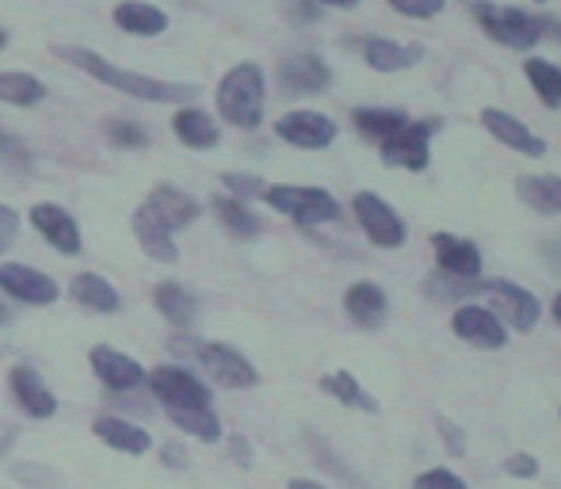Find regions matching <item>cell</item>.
I'll use <instances>...</instances> for the list:
<instances>
[{"mask_svg":"<svg viewBox=\"0 0 561 489\" xmlns=\"http://www.w3.org/2000/svg\"><path fill=\"white\" fill-rule=\"evenodd\" d=\"M313 4H325V8H340V12H352V8H359V0H313Z\"/></svg>","mask_w":561,"mask_h":489,"instance_id":"obj_46","label":"cell"},{"mask_svg":"<svg viewBox=\"0 0 561 489\" xmlns=\"http://www.w3.org/2000/svg\"><path fill=\"white\" fill-rule=\"evenodd\" d=\"M275 81H279V89L287 96H318V92H325L333 84V69L318 54H290V58L279 61Z\"/></svg>","mask_w":561,"mask_h":489,"instance_id":"obj_12","label":"cell"},{"mask_svg":"<svg viewBox=\"0 0 561 489\" xmlns=\"http://www.w3.org/2000/svg\"><path fill=\"white\" fill-rule=\"evenodd\" d=\"M69 298L92 314H118V306H123V298H118V291L112 287V280H104L100 272L73 275V283H69Z\"/></svg>","mask_w":561,"mask_h":489,"instance_id":"obj_25","label":"cell"},{"mask_svg":"<svg viewBox=\"0 0 561 489\" xmlns=\"http://www.w3.org/2000/svg\"><path fill=\"white\" fill-rule=\"evenodd\" d=\"M344 314L352 326L359 329H378L390 318V298L378 283H352L344 291Z\"/></svg>","mask_w":561,"mask_h":489,"instance_id":"obj_20","label":"cell"},{"mask_svg":"<svg viewBox=\"0 0 561 489\" xmlns=\"http://www.w3.org/2000/svg\"><path fill=\"white\" fill-rule=\"evenodd\" d=\"M222 187L226 195H233V200H264V177H256V172H222Z\"/></svg>","mask_w":561,"mask_h":489,"instance_id":"obj_36","label":"cell"},{"mask_svg":"<svg viewBox=\"0 0 561 489\" xmlns=\"http://www.w3.org/2000/svg\"><path fill=\"white\" fill-rule=\"evenodd\" d=\"M112 23L123 35L134 38H161L169 31V12L153 0H118L112 8Z\"/></svg>","mask_w":561,"mask_h":489,"instance_id":"obj_15","label":"cell"},{"mask_svg":"<svg viewBox=\"0 0 561 489\" xmlns=\"http://www.w3.org/2000/svg\"><path fill=\"white\" fill-rule=\"evenodd\" d=\"M321 390H325L329 398H336L340 406H347V409H363V413H378V409H382L375 394H370L367 386L352 375V371H329V375L321 378Z\"/></svg>","mask_w":561,"mask_h":489,"instance_id":"obj_27","label":"cell"},{"mask_svg":"<svg viewBox=\"0 0 561 489\" xmlns=\"http://www.w3.org/2000/svg\"><path fill=\"white\" fill-rule=\"evenodd\" d=\"M352 123L359 134H367V138H390L398 126L409 123L405 112H398V107H355L352 112Z\"/></svg>","mask_w":561,"mask_h":489,"instance_id":"obj_33","label":"cell"},{"mask_svg":"<svg viewBox=\"0 0 561 489\" xmlns=\"http://www.w3.org/2000/svg\"><path fill=\"white\" fill-rule=\"evenodd\" d=\"M413 489H470V486H466V478H458L455 470L436 467V470H424V475H416Z\"/></svg>","mask_w":561,"mask_h":489,"instance_id":"obj_38","label":"cell"},{"mask_svg":"<svg viewBox=\"0 0 561 489\" xmlns=\"http://www.w3.org/2000/svg\"><path fill=\"white\" fill-rule=\"evenodd\" d=\"M27 218L54 252H61V257H77L81 252L84 244L81 226H77V218L66 207H58V203H35Z\"/></svg>","mask_w":561,"mask_h":489,"instance_id":"obj_13","label":"cell"},{"mask_svg":"<svg viewBox=\"0 0 561 489\" xmlns=\"http://www.w3.org/2000/svg\"><path fill=\"white\" fill-rule=\"evenodd\" d=\"M141 207H146L157 223L169 226L172 234L184 230V226H192L195 218H199V211H203L192 195L180 192V187H172V184H157L153 192L146 195V203H141Z\"/></svg>","mask_w":561,"mask_h":489,"instance_id":"obj_17","label":"cell"},{"mask_svg":"<svg viewBox=\"0 0 561 489\" xmlns=\"http://www.w3.org/2000/svg\"><path fill=\"white\" fill-rule=\"evenodd\" d=\"M439 130V120H409L405 126L382 138V161L390 169H405V172H424L432 161V134Z\"/></svg>","mask_w":561,"mask_h":489,"instance_id":"obj_6","label":"cell"},{"mask_svg":"<svg viewBox=\"0 0 561 489\" xmlns=\"http://www.w3.org/2000/svg\"><path fill=\"white\" fill-rule=\"evenodd\" d=\"M195 360H199L203 371H207L218 386H226V390H249V386L260 383V371L252 367L233 344H218V341L199 344Z\"/></svg>","mask_w":561,"mask_h":489,"instance_id":"obj_9","label":"cell"},{"mask_svg":"<svg viewBox=\"0 0 561 489\" xmlns=\"http://www.w3.org/2000/svg\"><path fill=\"white\" fill-rule=\"evenodd\" d=\"M275 134H279V141H287V146H295V149H325L336 141L340 126L329 120L325 112L298 107V112H287L275 123Z\"/></svg>","mask_w":561,"mask_h":489,"instance_id":"obj_11","label":"cell"},{"mask_svg":"<svg viewBox=\"0 0 561 489\" xmlns=\"http://www.w3.org/2000/svg\"><path fill=\"white\" fill-rule=\"evenodd\" d=\"M421 46H405L398 38H386V35H375L363 43V61H367L375 73H405L421 61Z\"/></svg>","mask_w":561,"mask_h":489,"instance_id":"obj_23","label":"cell"},{"mask_svg":"<svg viewBox=\"0 0 561 489\" xmlns=\"http://www.w3.org/2000/svg\"><path fill=\"white\" fill-rule=\"evenodd\" d=\"M264 203L279 215L295 218L298 226H329L340 218V203L325 187H306V184H267Z\"/></svg>","mask_w":561,"mask_h":489,"instance_id":"obj_4","label":"cell"},{"mask_svg":"<svg viewBox=\"0 0 561 489\" xmlns=\"http://www.w3.org/2000/svg\"><path fill=\"white\" fill-rule=\"evenodd\" d=\"M172 134H176L180 146L195 149V153H207L222 141V130H218V120L203 107L184 104L176 115H172Z\"/></svg>","mask_w":561,"mask_h":489,"instance_id":"obj_22","label":"cell"},{"mask_svg":"<svg viewBox=\"0 0 561 489\" xmlns=\"http://www.w3.org/2000/svg\"><path fill=\"white\" fill-rule=\"evenodd\" d=\"M542 31H554V38H561V23L558 20H542Z\"/></svg>","mask_w":561,"mask_h":489,"instance_id":"obj_49","label":"cell"},{"mask_svg":"<svg viewBox=\"0 0 561 489\" xmlns=\"http://www.w3.org/2000/svg\"><path fill=\"white\" fill-rule=\"evenodd\" d=\"M229 455H233L237 467H244V470L252 467V444L244 436H229Z\"/></svg>","mask_w":561,"mask_h":489,"instance_id":"obj_45","label":"cell"},{"mask_svg":"<svg viewBox=\"0 0 561 489\" xmlns=\"http://www.w3.org/2000/svg\"><path fill=\"white\" fill-rule=\"evenodd\" d=\"M504 470H508L512 478H539L542 463L535 459V455H527V452H516V455H508V459H504Z\"/></svg>","mask_w":561,"mask_h":489,"instance_id":"obj_42","label":"cell"},{"mask_svg":"<svg viewBox=\"0 0 561 489\" xmlns=\"http://www.w3.org/2000/svg\"><path fill=\"white\" fill-rule=\"evenodd\" d=\"M164 413H169V421L180 432L203 440V444H218L222 440V421H218V413L210 406H184V409L176 406V409H164Z\"/></svg>","mask_w":561,"mask_h":489,"instance_id":"obj_28","label":"cell"},{"mask_svg":"<svg viewBox=\"0 0 561 489\" xmlns=\"http://www.w3.org/2000/svg\"><path fill=\"white\" fill-rule=\"evenodd\" d=\"M54 54H58L66 66L81 69L84 77H92V81L107 84V89L123 92V96H130V100H141V104H187V100L195 96V84L161 81V77L134 73V69L115 66L112 58L89 50V46H73V43L66 46V43H61V46H54Z\"/></svg>","mask_w":561,"mask_h":489,"instance_id":"obj_1","label":"cell"},{"mask_svg":"<svg viewBox=\"0 0 561 489\" xmlns=\"http://www.w3.org/2000/svg\"><path fill=\"white\" fill-rule=\"evenodd\" d=\"M524 77L531 81V89L539 92V100L550 107V112H558L561 107V66L547 58H527L524 61Z\"/></svg>","mask_w":561,"mask_h":489,"instance_id":"obj_32","label":"cell"},{"mask_svg":"<svg viewBox=\"0 0 561 489\" xmlns=\"http://www.w3.org/2000/svg\"><path fill=\"white\" fill-rule=\"evenodd\" d=\"M46 100V81L23 69H8L0 73V104L8 107H38Z\"/></svg>","mask_w":561,"mask_h":489,"instance_id":"obj_29","label":"cell"},{"mask_svg":"<svg viewBox=\"0 0 561 489\" xmlns=\"http://www.w3.org/2000/svg\"><path fill=\"white\" fill-rule=\"evenodd\" d=\"M15 238H20V215H15V207L0 203V252L12 249Z\"/></svg>","mask_w":561,"mask_h":489,"instance_id":"obj_43","label":"cell"},{"mask_svg":"<svg viewBox=\"0 0 561 489\" xmlns=\"http://www.w3.org/2000/svg\"><path fill=\"white\" fill-rule=\"evenodd\" d=\"M12 478L23 486H35V489H58V475L46 467H27V463H15L12 467Z\"/></svg>","mask_w":561,"mask_h":489,"instance_id":"obj_39","label":"cell"},{"mask_svg":"<svg viewBox=\"0 0 561 489\" xmlns=\"http://www.w3.org/2000/svg\"><path fill=\"white\" fill-rule=\"evenodd\" d=\"M0 291L12 298H20V303L27 306H50L61 298V287L50 280L46 272H38V268H27V264H0Z\"/></svg>","mask_w":561,"mask_h":489,"instance_id":"obj_14","label":"cell"},{"mask_svg":"<svg viewBox=\"0 0 561 489\" xmlns=\"http://www.w3.org/2000/svg\"><path fill=\"white\" fill-rule=\"evenodd\" d=\"M436 429H439V440H444L447 452L455 455V459H462V455H466V432L458 429V424L450 421V417H444V413L436 417Z\"/></svg>","mask_w":561,"mask_h":489,"instance_id":"obj_40","label":"cell"},{"mask_svg":"<svg viewBox=\"0 0 561 489\" xmlns=\"http://www.w3.org/2000/svg\"><path fill=\"white\" fill-rule=\"evenodd\" d=\"M92 432H96L107 447L126 452V455H146L149 447H153V436H149L146 429H138V424L123 421V417H107V413L96 417V421H92Z\"/></svg>","mask_w":561,"mask_h":489,"instance_id":"obj_26","label":"cell"},{"mask_svg":"<svg viewBox=\"0 0 561 489\" xmlns=\"http://www.w3.org/2000/svg\"><path fill=\"white\" fill-rule=\"evenodd\" d=\"M450 329H455L458 341L473 344V349H485V352H496L508 344V329L504 321L496 318L489 306H478V303H462L455 314H450Z\"/></svg>","mask_w":561,"mask_h":489,"instance_id":"obj_8","label":"cell"},{"mask_svg":"<svg viewBox=\"0 0 561 489\" xmlns=\"http://www.w3.org/2000/svg\"><path fill=\"white\" fill-rule=\"evenodd\" d=\"M390 8L405 20H432L447 8V0H390Z\"/></svg>","mask_w":561,"mask_h":489,"instance_id":"obj_37","label":"cell"},{"mask_svg":"<svg viewBox=\"0 0 561 489\" xmlns=\"http://www.w3.org/2000/svg\"><path fill=\"white\" fill-rule=\"evenodd\" d=\"M153 306L172 326H192V318H195V298L187 295V287H180L176 280L161 283V287L153 291Z\"/></svg>","mask_w":561,"mask_h":489,"instance_id":"obj_34","label":"cell"},{"mask_svg":"<svg viewBox=\"0 0 561 489\" xmlns=\"http://www.w3.org/2000/svg\"><path fill=\"white\" fill-rule=\"evenodd\" d=\"M210 207H215L218 223H222L237 241H249V238H256V234L264 230V226H260V218L252 215L244 200H233V195H215V203H210Z\"/></svg>","mask_w":561,"mask_h":489,"instance_id":"obj_31","label":"cell"},{"mask_svg":"<svg viewBox=\"0 0 561 489\" xmlns=\"http://www.w3.org/2000/svg\"><path fill=\"white\" fill-rule=\"evenodd\" d=\"M352 215H355V223H359V230L367 234V241L378 244V249H401L409 238L401 215L375 192H355Z\"/></svg>","mask_w":561,"mask_h":489,"instance_id":"obj_7","label":"cell"},{"mask_svg":"<svg viewBox=\"0 0 561 489\" xmlns=\"http://www.w3.org/2000/svg\"><path fill=\"white\" fill-rule=\"evenodd\" d=\"M104 134H107V141L118 146V149H146L149 146L146 126L134 123V120H112L104 126Z\"/></svg>","mask_w":561,"mask_h":489,"instance_id":"obj_35","label":"cell"},{"mask_svg":"<svg viewBox=\"0 0 561 489\" xmlns=\"http://www.w3.org/2000/svg\"><path fill=\"white\" fill-rule=\"evenodd\" d=\"M516 192L539 215H561V177H554V172H547V177H519Z\"/></svg>","mask_w":561,"mask_h":489,"instance_id":"obj_30","label":"cell"},{"mask_svg":"<svg viewBox=\"0 0 561 489\" xmlns=\"http://www.w3.org/2000/svg\"><path fill=\"white\" fill-rule=\"evenodd\" d=\"M535 4H542V0H535Z\"/></svg>","mask_w":561,"mask_h":489,"instance_id":"obj_52","label":"cell"},{"mask_svg":"<svg viewBox=\"0 0 561 489\" xmlns=\"http://www.w3.org/2000/svg\"><path fill=\"white\" fill-rule=\"evenodd\" d=\"M478 295L489 298V310L496 314L501 321H508V329L516 333H531L542 318V303L539 295H531L527 287L519 283H508V280H481Z\"/></svg>","mask_w":561,"mask_h":489,"instance_id":"obj_5","label":"cell"},{"mask_svg":"<svg viewBox=\"0 0 561 489\" xmlns=\"http://www.w3.org/2000/svg\"><path fill=\"white\" fill-rule=\"evenodd\" d=\"M149 386L161 398L164 409H184V406H210V386L199 383L187 367L180 364H161L157 371H149Z\"/></svg>","mask_w":561,"mask_h":489,"instance_id":"obj_10","label":"cell"},{"mask_svg":"<svg viewBox=\"0 0 561 489\" xmlns=\"http://www.w3.org/2000/svg\"><path fill=\"white\" fill-rule=\"evenodd\" d=\"M481 126H485L496 141H504V146L516 149V153H524V157L547 153V138H539V134H535L524 120L501 112V107H485V112H481Z\"/></svg>","mask_w":561,"mask_h":489,"instance_id":"obj_16","label":"cell"},{"mask_svg":"<svg viewBox=\"0 0 561 489\" xmlns=\"http://www.w3.org/2000/svg\"><path fill=\"white\" fill-rule=\"evenodd\" d=\"M287 489H329L325 482H313V478H290Z\"/></svg>","mask_w":561,"mask_h":489,"instance_id":"obj_47","label":"cell"},{"mask_svg":"<svg viewBox=\"0 0 561 489\" xmlns=\"http://www.w3.org/2000/svg\"><path fill=\"white\" fill-rule=\"evenodd\" d=\"M432 252H436L439 272L458 275V280H478L481 275V249L470 238H458V234H432Z\"/></svg>","mask_w":561,"mask_h":489,"instance_id":"obj_18","label":"cell"},{"mask_svg":"<svg viewBox=\"0 0 561 489\" xmlns=\"http://www.w3.org/2000/svg\"><path fill=\"white\" fill-rule=\"evenodd\" d=\"M8 43H12V35H8V31L0 27V50H8Z\"/></svg>","mask_w":561,"mask_h":489,"instance_id":"obj_51","label":"cell"},{"mask_svg":"<svg viewBox=\"0 0 561 489\" xmlns=\"http://www.w3.org/2000/svg\"><path fill=\"white\" fill-rule=\"evenodd\" d=\"M161 463L169 470H187V463L192 459H187V452L176 444V440H169V444H161Z\"/></svg>","mask_w":561,"mask_h":489,"instance_id":"obj_44","label":"cell"},{"mask_svg":"<svg viewBox=\"0 0 561 489\" xmlns=\"http://www.w3.org/2000/svg\"><path fill=\"white\" fill-rule=\"evenodd\" d=\"M89 364L107 390H134V386L146 383V367L134 356H123V352L107 349V344H96V349L89 352Z\"/></svg>","mask_w":561,"mask_h":489,"instance_id":"obj_19","label":"cell"},{"mask_svg":"<svg viewBox=\"0 0 561 489\" xmlns=\"http://www.w3.org/2000/svg\"><path fill=\"white\" fill-rule=\"evenodd\" d=\"M550 314H554V321L561 326V291H558V298H554V306H550Z\"/></svg>","mask_w":561,"mask_h":489,"instance_id":"obj_50","label":"cell"},{"mask_svg":"<svg viewBox=\"0 0 561 489\" xmlns=\"http://www.w3.org/2000/svg\"><path fill=\"white\" fill-rule=\"evenodd\" d=\"M134 238H138L141 252H146L149 260H161V264H176V260H180L176 234H172L164 223H157L146 207L134 211Z\"/></svg>","mask_w":561,"mask_h":489,"instance_id":"obj_24","label":"cell"},{"mask_svg":"<svg viewBox=\"0 0 561 489\" xmlns=\"http://www.w3.org/2000/svg\"><path fill=\"white\" fill-rule=\"evenodd\" d=\"M8 321H12V310H8V306H4V298H0V329H4Z\"/></svg>","mask_w":561,"mask_h":489,"instance_id":"obj_48","label":"cell"},{"mask_svg":"<svg viewBox=\"0 0 561 489\" xmlns=\"http://www.w3.org/2000/svg\"><path fill=\"white\" fill-rule=\"evenodd\" d=\"M218 115L229 126L241 130H256L264 123V104H267V81L264 69L256 61H237L226 69V77L218 81Z\"/></svg>","mask_w":561,"mask_h":489,"instance_id":"obj_2","label":"cell"},{"mask_svg":"<svg viewBox=\"0 0 561 489\" xmlns=\"http://www.w3.org/2000/svg\"><path fill=\"white\" fill-rule=\"evenodd\" d=\"M8 386H12V398L20 401V409L27 417H35V421H46V417L58 413V398H54L50 386L38 378V371L31 367H12V375H8Z\"/></svg>","mask_w":561,"mask_h":489,"instance_id":"obj_21","label":"cell"},{"mask_svg":"<svg viewBox=\"0 0 561 489\" xmlns=\"http://www.w3.org/2000/svg\"><path fill=\"white\" fill-rule=\"evenodd\" d=\"M473 20L481 23L493 43L508 46V50H531L539 46V38H547L542 20L524 8H508V4H493V0H473Z\"/></svg>","mask_w":561,"mask_h":489,"instance_id":"obj_3","label":"cell"},{"mask_svg":"<svg viewBox=\"0 0 561 489\" xmlns=\"http://www.w3.org/2000/svg\"><path fill=\"white\" fill-rule=\"evenodd\" d=\"M0 161H8V164H15V169H27L31 164V153H27V146H23L15 134H4L0 130Z\"/></svg>","mask_w":561,"mask_h":489,"instance_id":"obj_41","label":"cell"}]
</instances>
